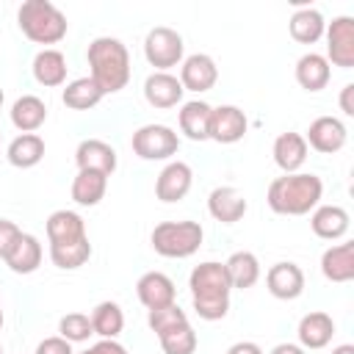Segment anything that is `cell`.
Returning <instances> with one entry per match:
<instances>
[{
  "label": "cell",
  "mask_w": 354,
  "mask_h": 354,
  "mask_svg": "<svg viewBox=\"0 0 354 354\" xmlns=\"http://www.w3.org/2000/svg\"><path fill=\"white\" fill-rule=\"evenodd\" d=\"M188 288H191V301L199 318L205 321H218L230 313V277L224 263L216 260H205L199 266H194L191 277H188Z\"/></svg>",
  "instance_id": "6da1fadb"
},
{
  "label": "cell",
  "mask_w": 354,
  "mask_h": 354,
  "mask_svg": "<svg viewBox=\"0 0 354 354\" xmlns=\"http://www.w3.org/2000/svg\"><path fill=\"white\" fill-rule=\"evenodd\" d=\"M324 196V183L318 174L310 171H293L271 180L268 185V207L279 216H304L318 207Z\"/></svg>",
  "instance_id": "7a4b0ae2"
},
{
  "label": "cell",
  "mask_w": 354,
  "mask_h": 354,
  "mask_svg": "<svg viewBox=\"0 0 354 354\" xmlns=\"http://www.w3.org/2000/svg\"><path fill=\"white\" fill-rule=\"evenodd\" d=\"M88 66H91V80L100 86L102 94H116L127 86L130 80V53L127 47L113 39V36H97L88 44Z\"/></svg>",
  "instance_id": "3957f363"
},
{
  "label": "cell",
  "mask_w": 354,
  "mask_h": 354,
  "mask_svg": "<svg viewBox=\"0 0 354 354\" xmlns=\"http://www.w3.org/2000/svg\"><path fill=\"white\" fill-rule=\"evenodd\" d=\"M19 30L36 44H58L66 36V17L50 0H25L17 11Z\"/></svg>",
  "instance_id": "277c9868"
},
{
  "label": "cell",
  "mask_w": 354,
  "mask_h": 354,
  "mask_svg": "<svg viewBox=\"0 0 354 354\" xmlns=\"http://www.w3.org/2000/svg\"><path fill=\"white\" fill-rule=\"evenodd\" d=\"M202 238L205 230L199 221H160L149 235L152 249L160 257H174V260L191 257L202 246Z\"/></svg>",
  "instance_id": "5b68a950"
},
{
  "label": "cell",
  "mask_w": 354,
  "mask_h": 354,
  "mask_svg": "<svg viewBox=\"0 0 354 354\" xmlns=\"http://www.w3.org/2000/svg\"><path fill=\"white\" fill-rule=\"evenodd\" d=\"M183 50H185L183 36L166 25L152 28L144 39V55L155 66V72H169L171 66L183 64Z\"/></svg>",
  "instance_id": "8992f818"
},
{
  "label": "cell",
  "mask_w": 354,
  "mask_h": 354,
  "mask_svg": "<svg viewBox=\"0 0 354 354\" xmlns=\"http://www.w3.org/2000/svg\"><path fill=\"white\" fill-rule=\"evenodd\" d=\"M130 147L141 160H166V158L177 155L180 136L166 124H144L133 133Z\"/></svg>",
  "instance_id": "52a82bcc"
},
{
  "label": "cell",
  "mask_w": 354,
  "mask_h": 354,
  "mask_svg": "<svg viewBox=\"0 0 354 354\" xmlns=\"http://www.w3.org/2000/svg\"><path fill=\"white\" fill-rule=\"evenodd\" d=\"M326 61L329 66H343V69H351L354 66V17H335L326 30Z\"/></svg>",
  "instance_id": "ba28073f"
},
{
  "label": "cell",
  "mask_w": 354,
  "mask_h": 354,
  "mask_svg": "<svg viewBox=\"0 0 354 354\" xmlns=\"http://www.w3.org/2000/svg\"><path fill=\"white\" fill-rule=\"evenodd\" d=\"M346 138H348V130L337 116H318L310 122V127L304 133L307 147H313L315 152H324V155L340 152L346 147Z\"/></svg>",
  "instance_id": "9c48e42d"
},
{
  "label": "cell",
  "mask_w": 354,
  "mask_h": 354,
  "mask_svg": "<svg viewBox=\"0 0 354 354\" xmlns=\"http://www.w3.org/2000/svg\"><path fill=\"white\" fill-rule=\"evenodd\" d=\"M246 130H249V119L238 105H218L210 111L207 138H213L218 144H235L246 136Z\"/></svg>",
  "instance_id": "30bf717a"
},
{
  "label": "cell",
  "mask_w": 354,
  "mask_h": 354,
  "mask_svg": "<svg viewBox=\"0 0 354 354\" xmlns=\"http://www.w3.org/2000/svg\"><path fill=\"white\" fill-rule=\"evenodd\" d=\"M218 80V66L216 61L207 55V53H194L188 58H183V66H180V83L185 91H210Z\"/></svg>",
  "instance_id": "8fae6325"
},
{
  "label": "cell",
  "mask_w": 354,
  "mask_h": 354,
  "mask_svg": "<svg viewBox=\"0 0 354 354\" xmlns=\"http://www.w3.org/2000/svg\"><path fill=\"white\" fill-rule=\"evenodd\" d=\"M191 183H194L191 166L183 160H171L160 169L158 180H155V196L160 202H180L191 191Z\"/></svg>",
  "instance_id": "7c38bea8"
},
{
  "label": "cell",
  "mask_w": 354,
  "mask_h": 354,
  "mask_svg": "<svg viewBox=\"0 0 354 354\" xmlns=\"http://www.w3.org/2000/svg\"><path fill=\"white\" fill-rule=\"evenodd\" d=\"M266 285H268V293L274 299H282V301H290V299H299L304 293V271L296 266V263H274L266 274Z\"/></svg>",
  "instance_id": "4fadbf2b"
},
{
  "label": "cell",
  "mask_w": 354,
  "mask_h": 354,
  "mask_svg": "<svg viewBox=\"0 0 354 354\" xmlns=\"http://www.w3.org/2000/svg\"><path fill=\"white\" fill-rule=\"evenodd\" d=\"M136 293H138V301L147 310H158V307H166V304L177 301V288H174L171 277H166L163 271L141 274L138 282H136Z\"/></svg>",
  "instance_id": "5bb4252c"
},
{
  "label": "cell",
  "mask_w": 354,
  "mask_h": 354,
  "mask_svg": "<svg viewBox=\"0 0 354 354\" xmlns=\"http://www.w3.org/2000/svg\"><path fill=\"white\" fill-rule=\"evenodd\" d=\"M75 163H77V171L88 169V171H102L111 177L116 171V149L102 138H86L75 149Z\"/></svg>",
  "instance_id": "9a60e30c"
},
{
  "label": "cell",
  "mask_w": 354,
  "mask_h": 354,
  "mask_svg": "<svg viewBox=\"0 0 354 354\" xmlns=\"http://www.w3.org/2000/svg\"><path fill=\"white\" fill-rule=\"evenodd\" d=\"M207 210H210V216H213L216 221H221V224H235V221H241L243 213L249 210V202H246V196H243L238 188H232V185H218V188H213L210 196H207Z\"/></svg>",
  "instance_id": "2e32d148"
},
{
  "label": "cell",
  "mask_w": 354,
  "mask_h": 354,
  "mask_svg": "<svg viewBox=\"0 0 354 354\" xmlns=\"http://www.w3.org/2000/svg\"><path fill=\"white\" fill-rule=\"evenodd\" d=\"M183 83L180 77H174L171 72H152L144 80V97L152 108H174L183 102Z\"/></svg>",
  "instance_id": "e0dca14e"
},
{
  "label": "cell",
  "mask_w": 354,
  "mask_h": 354,
  "mask_svg": "<svg viewBox=\"0 0 354 354\" xmlns=\"http://www.w3.org/2000/svg\"><path fill=\"white\" fill-rule=\"evenodd\" d=\"M307 149H310V147H307L304 136L288 130V133H279V136H277V141H274V147H271V155H274V163H277L285 174H293V171H299V169L304 166Z\"/></svg>",
  "instance_id": "ac0fdd59"
},
{
  "label": "cell",
  "mask_w": 354,
  "mask_h": 354,
  "mask_svg": "<svg viewBox=\"0 0 354 354\" xmlns=\"http://www.w3.org/2000/svg\"><path fill=\"white\" fill-rule=\"evenodd\" d=\"M321 274L329 282H351L354 279V243L343 241L329 246L321 254Z\"/></svg>",
  "instance_id": "d6986e66"
},
{
  "label": "cell",
  "mask_w": 354,
  "mask_h": 354,
  "mask_svg": "<svg viewBox=\"0 0 354 354\" xmlns=\"http://www.w3.org/2000/svg\"><path fill=\"white\" fill-rule=\"evenodd\" d=\"M299 346L301 348H324L332 343V335H335V321L329 313H307L301 321H299Z\"/></svg>",
  "instance_id": "ffe728a7"
},
{
  "label": "cell",
  "mask_w": 354,
  "mask_h": 354,
  "mask_svg": "<svg viewBox=\"0 0 354 354\" xmlns=\"http://www.w3.org/2000/svg\"><path fill=\"white\" fill-rule=\"evenodd\" d=\"M348 224H351V218H348V213H346L340 205H318V207L313 210V216H310L313 232H315L318 238H324V241H337V238H343V235L348 232Z\"/></svg>",
  "instance_id": "44dd1931"
},
{
  "label": "cell",
  "mask_w": 354,
  "mask_h": 354,
  "mask_svg": "<svg viewBox=\"0 0 354 354\" xmlns=\"http://www.w3.org/2000/svg\"><path fill=\"white\" fill-rule=\"evenodd\" d=\"M329 77H332V66H329V61L321 53H304L296 61V83L304 91H321V88H326Z\"/></svg>",
  "instance_id": "7402d4cb"
},
{
  "label": "cell",
  "mask_w": 354,
  "mask_h": 354,
  "mask_svg": "<svg viewBox=\"0 0 354 354\" xmlns=\"http://www.w3.org/2000/svg\"><path fill=\"white\" fill-rule=\"evenodd\" d=\"M47 122V105L36 94H22L11 105V124L19 133H36Z\"/></svg>",
  "instance_id": "603a6c76"
},
{
  "label": "cell",
  "mask_w": 354,
  "mask_h": 354,
  "mask_svg": "<svg viewBox=\"0 0 354 354\" xmlns=\"http://www.w3.org/2000/svg\"><path fill=\"white\" fill-rule=\"evenodd\" d=\"M210 111H213V105H207V102H202V100H188V102H183L177 119H180V130L185 133V138H191V141H207Z\"/></svg>",
  "instance_id": "cb8c5ba5"
},
{
  "label": "cell",
  "mask_w": 354,
  "mask_h": 354,
  "mask_svg": "<svg viewBox=\"0 0 354 354\" xmlns=\"http://www.w3.org/2000/svg\"><path fill=\"white\" fill-rule=\"evenodd\" d=\"M33 77L47 88L61 86L66 80V58H64V53L55 50V47L39 50L36 58H33Z\"/></svg>",
  "instance_id": "d4e9b609"
},
{
  "label": "cell",
  "mask_w": 354,
  "mask_h": 354,
  "mask_svg": "<svg viewBox=\"0 0 354 354\" xmlns=\"http://www.w3.org/2000/svg\"><path fill=\"white\" fill-rule=\"evenodd\" d=\"M6 158L11 166L17 169H33L41 158H44V138L39 133H19L8 149H6Z\"/></svg>",
  "instance_id": "484cf974"
},
{
  "label": "cell",
  "mask_w": 354,
  "mask_h": 354,
  "mask_svg": "<svg viewBox=\"0 0 354 354\" xmlns=\"http://www.w3.org/2000/svg\"><path fill=\"white\" fill-rule=\"evenodd\" d=\"M108 191V174L102 171H88V169H80L77 177L72 180V199L80 205V207H94L102 202Z\"/></svg>",
  "instance_id": "4316f807"
},
{
  "label": "cell",
  "mask_w": 354,
  "mask_h": 354,
  "mask_svg": "<svg viewBox=\"0 0 354 354\" xmlns=\"http://www.w3.org/2000/svg\"><path fill=\"white\" fill-rule=\"evenodd\" d=\"M288 28H290V36H293L299 44H315V41L324 36L326 22H324V17H321L318 8L304 6V8H296V11H293Z\"/></svg>",
  "instance_id": "83f0119b"
},
{
  "label": "cell",
  "mask_w": 354,
  "mask_h": 354,
  "mask_svg": "<svg viewBox=\"0 0 354 354\" xmlns=\"http://www.w3.org/2000/svg\"><path fill=\"white\" fill-rule=\"evenodd\" d=\"M86 238V221L75 210H55L47 218V241L50 243H66Z\"/></svg>",
  "instance_id": "f1b7e54d"
},
{
  "label": "cell",
  "mask_w": 354,
  "mask_h": 354,
  "mask_svg": "<svg viewBox=\"0 0 354 354\" xmlns=\"http://www.w3.org/2000/svg\"><path fill=\"white\" fill-rule=\"evenodd\" d=\"M6 266L14 274H33L41 266V243H39V238L30 235V232H22L17 246L6 257Z\"/></svg>",
  "instance_id": "f546056e"
},
{
  "label": "cell",
  "mask_w": 354,
  "mask_h": 354,
  "mask_svg": "<svg viewBox=\"0 0 354 354\" xmlns=\"http://www.w3.org/2000/svg\"><path fill=\"white\" fill-rule=\"evenodd\" d=\"M224 268H227L230 285H232V288H241V290L252 288V285L260 279V260H257L254 252H246V249H243V252H232V254L227 257Z\"/></svg>",
  "instance_id": "4dcf8cb0"
},
{
  "label": "cell",
  "mask_w": 354,
  "mask_h": 354,
  "mask_svg": "<svg viewBox=\"0 0 354 354\" xmlns=\"http://www.w3.org/2000/svg\"><path fill=\"white\" fill-rule=\"evenodd\" d=\"M102 97H105V94L100 91V86H97L91 77H75V80H69V83L64 86V91H61L64 105L72 108V111H88V108L100 105Z\"/></svg>",
  "instance_id": "1f68e13d"
},
{
  "label": "cell",
  "mask_w": 354,
  "mask_h": 354,
  "mask_svg": "<svg viewBox=\"0 0 354 354\" xmlns=\"http://www.w3.org/2000/svg\"><path fill=\"white\" fill-rule=\"evenodd\" d=\"M88 318H91L94 335H100L102 340H116L119 332L124 329V313L116 301H100Z\"/></svg>",
  "instance_id": "d6a6232c"
},
{
  "label": "cell",
  "mask_w": 354,
  "mask_h": 354,
  "mask_svg": "<svg viewBox=\"0 0 354 354\" xmlns=\"http://www.w3.org/2000/svg\"><path fill=\"white\" fill-rule=\"evenodd\" d=\"M88 257H91L88 235H86V238H77V241H66V243H50V260H53V266H58L61 271H75V268H80Z\"/></svg>",
  "instance_id": "836d02e7"
},
{
  "label": "cell",
  "mask_w": 354,
  "mask_h": 354,
  "mask_svg": "<svg viewBox=\"0 0 354 354\" xmlns=\"http://www.w3.org/2000/svg\"><path fill=\"white\" fill-rule=\"evenodd\" d=\"M158 340H160L163 354H194L196 343H199V337H196L191 324H180V326L158 335Z\"/></svg>",
  "instance_id": "e575fe53"
},
{
  "label": "cell",
  "mask_w": 354,
  "mask_h": 354,
  "mask_svg": "<svg viewBox=\"0 0 354 354\" xmlns=\"http://www.w3.org/2000/svg\"><path fill=\"white\" fill-rule=\"evenodd\" d=\"M147 324H149V329H152L155 335H163V332H169V329L180 326V324H188V315H185V310H180V304L174 301V304H166V307L149 310Z\"/></svg>",
  "instance_id": "d590c367"
},
{
  "label": "cell",
  "mask_w": 354,
  "mask_h": 354,
  "mask_svg": "<svg viewBox=\"0 0 354 354\" xmlns=\"http://www.w3.org/2000/svg\"><path fill=\"white\" fill-rule=\"evenodd\" d=\"M58 332H61V337L69 340V343H83V340H88V337L94 335L91 318H88L86 313H66V315L58 321Z\"/></svg>",
  "instance_id": "8d00e7d4"
},
{
  "label": "cell",
  "mask_w": 354,
  "mask_h": 354,
  "mask_svg": "<svg viewBox=\"0 0 354 354\" xmlns=\"http://www.w3.org/2000/svg\"><path fill=\"white\" fill-rule=\"evenodd\" d=\"M19 235H22V230H19L14 221L0 218V260H6V257L11 254V249L17 246Z\"/></svg>",
  "instance_id": "74e56055"
},
{
  "label": "cell",
  "mask_w": 354,
  "mask_h": 354,
  "mask_svg": "<svg viewBox=\"0 0 354 354\" xmlns=\"http://www.w3.org/2000/svg\"><path fill=\"white\" fill-rule=\"evenodd\" d=\"M36 354H75V351H72V343L69 340H64L61 335H55V337H44L36 346Z\"/></svg>",
  "instance_id": "f35d334b"
},
{
  "label": "cell",
  "mask_w": 354,
  "mask_h": 354,
  "mask_svg": "<svg viewBox=\"0 0 354 354\" xmlns=\"http://www.w3.org/2000/svg\"><path fill=\"white\" fill-rule=\"evenodd\" d=\"M80 354H127V348L119 340H97L94 346H88Z\"/></svg>",
  "instance_id": "ab89813d"
},
{
  "label": "cell",
  "mask_w": 354,
  "mask_h": 354,
  "mask_svg": "<svg viewBox=\"0 0 354 354\" xmlns=\"http://www.w3.org/2000/svg\"><path fill=\"white\" fill-rule=\"evenodd\" d=\"M340 111L346 116H354V83H346L340 91Z\"/></svg>",
  "instance_id": "60d3db41"
},
{
  "label": "cell",
  "mask_w": 354,
  "mask_h": 354,
  "mask_svg": "<svg viewBox=\"0 0 354 354\" xmlns=\"http://www.w3.org/2000/svg\"><path fill=\"white\" fill-rule=\"evenodd\" d=\"M227 354H263V348L257 343H252V340H241V343H232L227 348Z\"/></svg>",
  "instance_id": "b9f144b4"
},
{
  "label": "cell",
  "mask_w": 354,
  "mask_h": 354,
  "mask_svg": "<svg viewBox=\"0 0 354 354\" xmlns=\"http://www.w3.org/2000/svg\"><path fill=\"white\" fill-rule=\"evenodd\" d=\"M271 354H307V348H301L299 343H277Z\"/></svg>",
  "instance_id": "7bdbcfd3"
},
{
  "label": "cell",
  "mask_w": 354,
  "mask_h": 354,
  "mask_svg": "<svg viewBox=\"0 0 354 354\" xmlns=\"http://www.w3.org/2000/svg\"><path fill=\"white\" fill-rule=\"evenodd\" d=\"M332 354H354V346L351 343H343V346H335Z\"/></svg>",
  "instance_id": "ee69618b"
},
{
  "label": "cell",
  "mask_w": 354,
  "mask_h": 354,
  "mask_svg": "<svg viewBox=\"0 0 354 354\" xmlns=\"http://www.w3.org/2000/svg\"><path fill=\"white\" fill-rule=\"evenodd\" d=\"M3 100H6V94H3V88H0V105H3Z\"/></svg>",
  "instance_id": "f6af8a7d"
},
{
  "label": "cell",
  "mask_w": 354,
  "mask_h": 354,
  "mask_svg": "<svg viewBox=\"0 0 354 354\" xmlns=\"http://www.w3.org/2000/svg\"><path fill=\"white\" fill-rule=\"evenodd\" d=\"M0 329H3V307H0Z\"/></svg>",
  "instance_id": "bcb514c9"
},
{
  "label": "cell",
  "mask_w": 354,
  "mask_h": 354,
  "mask_svg": "<svg viewBox=\"0 0 354 354\" xmlns=\"http://www.w3.org/2000/svg\"><path fill=\"white\" fill-rule=\"evenodd\" d=\"M0 354H3V348H0Z\"/></svg>",
  "instance_id": "7dc6e473"
}]
</instances>
